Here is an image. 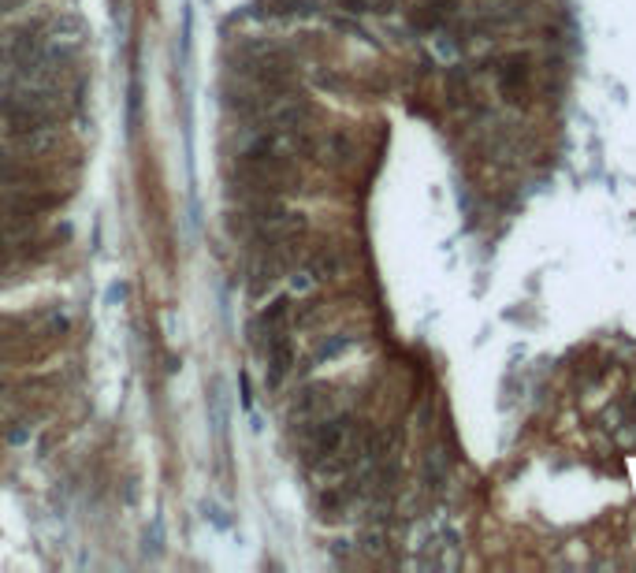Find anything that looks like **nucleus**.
Returning <instances> with one entry per match:
<instances>
[{
  "label": "nucleus",
  "mask_w": 636,
  "mask_h": 573,
  "mask_svg": "<svg viewBox=\"0 0 636 573\" xmlns=\"http://www.w3.org/2000/svg\"><path fill=\"white\" fill-rule=\"evenodd\" d=\"M53 112L41 97L30 93H0V135L4 138H34L48 131Z\"/></svg>",
  "instance_id": "f257e3e1"
},
{
  "label": "nucleus",
  "mask_w": 636,
  "mask_h": 573,
  "mask_svg": "<svg viewBox=\"0 0 636 573\" xmlns=\"http://www.w3.org/2000/svg\"><path fill=\"white\" fill-rule=\"evenodd\" d=\"M495 86L506 105L525 109L532 97V56L528 53H502L495 56Z\"/></svg>",
  "instance_id": "f03ea898"
},
{
  "label": "nucleus",
  "mask_w": 636,
  "mask_h": 573,
  "mask_svg": "<svg viewBox=\"0 0 636 573\" xmlns=\"http://www.w3.org/2000/svg\"><path fill=\"white\" fill-rule=\"evenodd\" d=\"M265 380H268V387H279L287 380V372L294 369V343H291V335L283 332V335H272L265 346Z\"/></svg>",
  "instance_id": "7ed1b4c3"
},
{
  "label": "nucleus",
  "mask_w": 636,
  "mask_h": 573,
  "mask_svg": "<svg viewBox=\"0 0 636 573\" xmlns=\"http://www.w3.org/2000/svg\"><path fill=\"white\" fill-rule=\"evenodd\" d=\"M327 410H332V391H327L324 384H309L291 406V417L294 421H317V417H327Z\"/></svg>",
  "instance_id": "20e7f679"
},
{
  "label": "nucleus",
  "mask_w": 636,
  "mask_h": 573,
  "mask_svg": "<svg viewBox=\"0 0 636 573\" xmlns=\"http://www.w3.org/2000/svg\"><path fill=\"white\" fill-rule=\"evenodd\" d=\"M287 320H291V298H275V302L257 317V324H253V335H257L261 346H265L272 335L287 332Z\"/></svg>",
  "instance_id": "39448f33"
},
{
  "label": "nucleus",
  "mask_w": 636,
  "mask_h": 573,
  "mask_svg": "<svg viewBox=\"0 0 636 573\" xmlns=\"http://www.w3.org/2000/svg\"><path fill=\"white\" fill-rule=\"evenodd\" d=\"M343 272V254L335 250V246H317V250L309 254V261H305V276L309 280H320V283H327V280H335Z\"/></svg>",
  "instance_id": "423d86ee"
},
{
  "label": "nucleus",
  "mask_w": 636,
  "mask_h": 573,
  "mask_svg": "<svg viewBox=\"0 0 636 573\" xmlns=\"http://www.w3.org/2000/svg\"><path fill=\"white\" fill-rule=\"evenodd\" d=\"M473 101H476V97H473V86H469V71L466 67H450L447 71V105L466 112Z\"/></svg>",
  "instance_id": "0eeeda50"
},
{
  "label": "nucleus",
  "mask_w": 636,
  "mask_h": 573,
  "mask_svg": "<svg viewBox=\"0 0 636 573\" xmlns=\"http://www.w3.org/2000/svg\"><path fill=\"white\" fill-rule=\"evenodd\" d=\"M309 12H317L313 0H257V15H272V19L309 15Z\"/></svg>",
  "instance_id": "6e6552de"
},
{
  "label": "nucleus",
  "mask_w": 636,
  "mask_h": 573,
  "mask_svg": "<svg viewBox=\"0 0 636 573\" xmlns=\"http://www.w3.org/2000/svg\"><path fill=\"white\" fill-rule=\"evenodd\" d=\"M324 153L332 157V164H335V168L350 164V161H353V142H350V135H346V131H335V135H327V145H324Z\"/></svg>",
  "instance_id": "1a4fd4ad"
},
{
  "label": "nucleus",
  "mask_w": 636,
  "mask_h": 573,
  "mask_svg": "<svg viewBox=\"0 0 636 573\" xmlns=\"http://www.w3.org/2000/svg\"><path fill=\"white\" fill-rule=\"evenodd\" d=\"M346 346H350V339H346V335H335L332 343H324V346H320L317 358H320V361H327V358H339V354L346 351Z\"/></svg>",
  "instance_id": "9d476101"
},
{
  "label": "nucleus",
  "mask_w": 636,
  "mask_h": 573,
  "mask_svg": "<svg viewBox=\"0 0 636 573\" xmlns=\"http://www.w3.org/2000/svg\"><path fill=\"white\" fill-rule=\"evenodd\" d=\"M339 8L350 15H365V12H372V0H339Z\"/></svg>",
  "instance_id": "9b49d317"
},
{
  "label": "nucleus",
  "mask_w": 636,
  "mask_h": 573,
  "mask_svg": "<svg viewBox=\"0 0 636 573\" xmlns=\"http://www.w3.org/2000/svg\"><path fill=\"white\" fill-rule=\"evenodd\" d=\"M625 413L636 421V395H629V398H625Z\"/></svg>",
  "instance_id": "f8f14e48"
},
{
  "label": "nucleus",
  "mask_w": 636,
  "mask_h": 573,
  "mask_svg": "<svg viewBox=\"0 0 636 573\" xmlns=\"http://www.w3.org/2000/svg\"><path fill=\"white\" fill-rule=\"evenodd\" d=\"M0 4H4V8H12V4H22V0H0Z\"/></svg>",
  "instance_id": "ddd939ff"
},
{
  "label": "nucleus",
  "mask_w": 636,
  "mask_h": 573,
  "mask_svg": "<svg viewBox=\"0 0 636 573\" xmlns=\"http://www.w3.org/2000/svg\"><path fill=\"white\" fill-rule=\"evenodd\" d=\"M0 261H4V250H0Z\"/></svg>",
  "instance_id": "4468645a"
}]
</instances>
